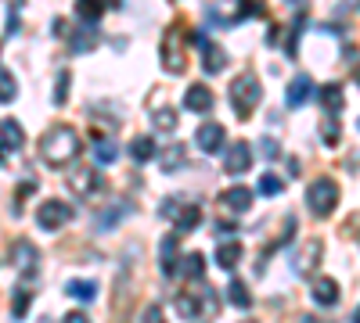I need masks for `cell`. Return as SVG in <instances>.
Masks as SVG:
<instances>
[{
  "label": "cell",
  "instance_id": "1",
  "mask_svg": "<svg viewBox=\"0 0 360 323\" xmlns=\"http://www.w3.org/2000/svg\"><path fill=\"white\" fill-rule=\"evenodd\" d=\"M40 155L47 166H65L80 155V133H76L72 126H54L47 129L43 140H40Z\"/></svg>",
  "mask_w": 360,
  "mask_h": 323
},
{
  "label": "cell",
  "instance_id": "2",
  "mask_svg": "<svg viewBox=\"0 0 360 323\" xmlns=\"http://www.w3.org/2000/svg\"><path fill=\"white\" fill-rule=\"evenodd\" d=\"M227 97H231V104H234V115H238V119H248V115H253V108L263 101V87H260L256 76L245 72V76H234V79H231Z\"/></svg>",
  "mask_w": 360,
  "mask_h": 323
},
{
  "label": "cell",
  "instance_id": "3",
  "mask_svg": "<svg viewBox=\"0 0 360 323\" xmlns=\"http://www.w3.org/2000/svg\"><path fill=\"white\" fill-rule=\"evenodd\" d=\"M306 205H310V212H314L317 219L332 216L335 205H339V183L332 180V176L314 180V183H310V190H306Z\"/></svg>",
  "mask_w": 360,
  "mask_h": 323
},
{
  "label": "cell",
  "instance_id": "4",
  "mask_svg": "<svg viewBox=\"0 0 360 323\" xmlns=\"http://www.w3.org/2000/svg\"><path fill=\"white\" fill-rule=\"evenodd\" d=\"M195 47H198V54H202V65H206V76H220L227 69V51L220 43H213L206 32H195Z\"/></svg>",
  "mask_w": 360,
  "mask_h": 323
},
{
  "label": "cell",
  "instance_id": "5",
  "mask_svg": "<svg viewBox=\"0 0 360 323\" xmlns=\"http://www.w3.org/2000/svg\"><path fill=\"white\" fill-rule=\"evenodd\" d=\"M72 219V205L69 201H58V198H47L40 208H36V223L40 230H61Z\"/></svg>",
  "mask_w": 360,
  "mask_h": 323
},
{
  "label": "cell",
  "instance_id": "6",
  "mask_svg": "<svg viewBox=\"0 0 360 323\" xmlns=\"http://www.w3.org/2000/svg\"><path fill=\"white\" fill-rule=\"evenodd\" d=\"M321 241H306V245H299V252L292 255V269H295V277H310L317 266H321Z\"/></svg>",
  "mask_w": 360,
  "mask_h": 323
},
{
  "label": "cell",
  "instance_id": "7",
  "mask_svg": "<svg viewBox=\"0 0 360 323\" xmlns=\"http://www.w3.org/2000/svg\"><path fill=\"white\" fill-rule=\"evenodd\" d=\"M69 187L80 194V198H90V194H98L105 183H101V172L94 169V166H76L69 172Z\"/></svg>",
  "mask_w": 360,
  "mask_h": 323
},
{
  "label": "cell",
  "instance_id": "8",
  "mask_svg": "<svg viewBox=\"0 0 360 323\" xmlns=\"http://www.w3.org/2000/svg\"><path fill=\"white\" fill-rule=\"evenodd\" d=\"M162 69L173 76H180L187 69V54H184V43L177 32H166V40H162Z\"/></svg>",
  "mask_w": 360,
  "mask_h": 323
},
{
  "label": "cell",
  "instance_id": "9",
  "mask_svg": "<svg viewBox=\"0 0 360 323\" xmlns=\"http://www.w3.org/2000/svg\"><path fill=\"white\" fill-rule=\"evenodd\" d=\"M159 269H162V277H177L180 273V241L173 234H166L159 241Z\"/></svg>",
  "mask_w": 360,
  "mask_h": 323
},
{
  "label": "cell",
  "instance_id": "10",
  "mask_svg": "<svg viewBox=\"0 0 360 323\" xmlns=\"http://www.w3.org/2000/svg\"><path fill=\"white\" fill-rule=\"evenodd\" d=\"M248 166H253V148H248L245 140H234L224 155V169L231 176H242V172H248Z\"/></svg>",
  "mask_w": 360,
  "mask_h": 323
},
{
  "label": "cell",
  "instance_id": "11",
  "mask_svg": "<svg viewBox=\"0 0 360 323\" xmlns=\"http://www.w3.org/2000/svg\"><path fill=\"white\" fill-rule=\"evenodd\" d=\"M195 144H198L202 155H216V151L224 148V126H220V122L198 126V129H195Z\"/></svg>",
  "mask_w": 360,
  "mask_h": 323
},
{
  "label": "cell",
  "instance_id": "12",
  "mask_svg": "<svg viewBox=\"0 0 360 323\" xmlns=\"http://www.w3.org/2000/svg\"><path fill=\"white\" fill-rule=\"evenodd\" d=\"M220 208H224V212H231V216L248 212V208H253V190H248V187H231V190H224L220 194Z\"/></svg>",
  "mask_w": 360,
  "mask_h": 323
},
{
  "label": "cell",
  "instance_id": "13",
  "mask_svg": "<svg viewBox=\"0 0 360 323\" xmlns=\"http://www.w3.org/2000/svg\"><path fill=\"white\" fill-rule=\"evenodd\" d=\"M191 287L195 291H180V295H177V313L184 316V320H198L202 316V291H206V284H202V280H191Z\"/></svg>",
  "mask_w": 360,
  "mask_h": 323
},
{
  "label": "cell",
  "instance_id": "14",
  "mask_svg": "<svg viewBox=\"0 0 360 323\" xmlns=\"http://www.w3.org/2000/svg\"><path fill=\"white\" fill-rule=\"evenodd\" d=\"M213 90L206 87V83H191L184 90V108H191V111H202V115H206V111H213Z\"/></svg>",
  "mask_w": 360,
  "mask_h": 323
},
{
  "label": "cell",
  "instance_id": "15",
  "mask_svg": "<svg viewBox=\"0 0 360 323\" xmlns=\"http://www.w3.org/2000/svg\"><path fill=\"white\" fill-rule=\"evenodd\" d=\"M310 298H314L321 309H332V305L339 302V284L332 277H317L314 287H310Z\"/></svg>",
  "mask_w": 360,
  "mask_h": 323
},
{
  "label": "cell",
  "instance_id": "16",
  "mask_svg": "<svg viewBox=\"0 0 360 323\" xmlns=\"http://www.w3.org/2000/svg\"><path fill=\"white\" fill-rule=\"evenodd\" d=\"M310 93H314V83H310V76H295L292 83H288V90H285V104H288V108H303Z\"/></svg>",
  "mask_w": 360,
  "mask_h": 323
},
{
  "label": "cell",
  "instance_id": "17",
  "mask_svg": "<svg viewBox=\"0 0 360 323\" xmlns=\"http://www.w3.org/2000/svg\"><path fill=\"white\" fill-rule=\"evenodd\" d=\"M116 158H119V144L105 133H94V162L98 166H112Z\"/></svg>",
  "mask_w": 360,
  "mask_h": 323
},
{
  "label": "cell",
  "instance_id": "18",
  "mask_svg": "<svg viewBox=\"0 0 360 323\" xmlns=\"http://www.w3.org/2000/svg\"><path fill=\"white\" fill-rule=\"evenodd\" d=\"M11 258H14V266H19L22 273H33L36 263H40V252L29 245V241H19V245L11 248Z\"/></svg>",
  "mask_w": 360,
  "mask_h": 323
},
{
  "label": "cell",
  "instance_id": "19",
  "mask_svg": "<svg viewBox=\"0 0 360 323\" xmlns=\"http://www.w3.org/2000/svg\"><path fill=\"white\" fill-rule=\"evenodd\" d=\"M151 122H155V129H159V133H173L180 119H177V111L169 108V104L155 101V104H151Z\"/></svg>",
  "mask_w": 360,
  "mask_h": 323
},
{
  "label": "cell",
  "instance_id": "20",
  "mask_svg": "<svg viewBox=\"0 0 360 323\" xmlns=\"http://www.w3.org/2000/svg\"><path fill=\"white\" fill-rule=\"evenodd\" d=\"M105 4H112V0H76V19L94 29L98 19H101V11H105Z\"/></svg>",
  "mask_w": 360,
  "mask_h": 323
},
{
  "label": "cell",
  "instance_id": "21",
  "mask_svg": "<svg viewBox=\"0 0 360 323\" xmlns=\"http://www.w3.org/2000/svg\"><path fill=\"white\" fill-rule=\"evenodd\" d=\"M227 302L234 305V309H253V295H248L245 280L234 277V273H231V280H227Z\"/></svg>",
  "mask_w": 360,
  "mask_h": 323
},
{
  "label": "cell",
  "instance_id": "22",
  "mask_svg": "<svg viewBox=\"0 0 360 323\" xmlns=\"http://www.w3.org/2000/svg\"><path fill=\"white\" fill-rule=\"evenodd\" d=\"M22 126L19 122H14V119H4V122H0V148H4V151H19L22 148Z\"/></svg>",
  "mask_w": 360,
  "mask_h": 323
},
{
  "label": "cell",
  "instance_id": "23",
  "mask_svg": "<svg viewBox=\"0 0 360 323\" xmlns=\"http://www.w3.org/2000/svg\"><path fill=\"white\" fill-rule=\"evenodd\" d=\"M317 101L324 104V111H328V115H335V111L342 108V87H339V83H328V87H321V90H317Z\"/></svg>",
  "mask_w": 360,
  "mask_h": 323
},
{
  "label": "cell",
  "instance_id": "24",
  "mask_svg": "<svg viewBox=\"0 0 360 323\" xmlns=\"http://www.w3.org/2000/svg\"><path fill=\"white\" fill-rule=\"evenodd\" d=\"M130 158L137 162V166L151 162V158H155V140H151V137H134V140H130Z\"/></svg>",
  "mask_w": 360,
  "mask_h": 323
},
{
  "label": "cell",
  "instance_id": "25",
  "mask_svg": "<svg viewBox=\"0 0 360 323\" xmlns=\"http://www.w3.org/2000/svg\"><path fill=\"white\" fill-rule=\"evenodd\" d=\"M180 273L187 280H202L206 277V258H202V252H191V255H184V263H180Z\"/></svg>",
  "mask_w": 360,
  "mask_h": 323
},
{
  "label": "cell",
  "instance_id": "26",
  "mask_svg": "<svg viewBox=\"0 0 360 323\" xmlns=\"http://www.w3.org/2000/svg\"><path fill=\"white\" fill-rule=\"evenodd\" d=\"M216 263H220V269H234V266H238L242 263V245H234V241H231V245H220V248H216Z\"/></svg>",
  "mask_w": 360,
  "mask_h": 323
},
{
  "label": "cell",
  "instance_id": "27",
  "mask_svg": "<svg viewBox=\"0 0 360 323\" xmlns=\"http://www.w3.org/2000/svg\"><path fill=\"white\" fill-rule=\"evenodd\" d=\"M202 223V205H184L180 212H177V230H195V226Z\"/></svg>",
  "mask_w": 360,
  "mask_h": 323
},
{
  "label": "cell",
  "instance_id": "28",
  "mask_svg": "<svg viewBox=\"0 0 360 323\" xmlns=\"http://www.w3.org/2000/svg\"><path fill=\"white\" fill-rule=\"evenodd\" d=\"M14 93H19V83L11 79L8 69H0V104H11V101H14Z\"/></svg>",
  "mask_w": 360,
  "mask_h": 323
},
{
  "label": "cell",
  "instance_id": "29",
  "mask_svg": "<svg viewBox=\"0 0 360 323\" xmlns=\"http://www.w3.org/2000/svg\"><path fill=\"white\" fill-rule=\"evenodd\" d=\"M65 291H69L72 298H83V302H90L94 295H98V287H94L90 280H69V284H65Z\"/></svg>",
  "mask_w": 360,
  "mask_h": 323
},
{
  "label": "cell",
  "instance_id": "30",
  "mask_svg": "<svg viewBox=\"0 0 360 323\" xmlns=\"http://www.w3.org/2000/svg\"><path fill=\"white\" fill-rule=\"evenodd\" d=\"M69 47H72V54L90 51V47H94V29H87V32H69Z\"/></svg>",
  "mask_w": 360,
  "mask_h": 323
},
{
  "label": "cell",
  "instance_id": "31",
  "mask_svg": "<svg viewBox=\"0 0 360 323\" xmlns=\"http://www.w3.org/2000/svg\"><path fill=\"white\" fill-rule=\"evenodd\" d=\"M256 190L263 194V198H277V194H281V180H277L274 172H263V176H260V187H256Z\"/></svg>",
  "mask_w": 360,
  "mask_h": 323
},
{
  "label": "cell",
  "instance_id": "32",
  "mask_svg": "<svg viewBox=\"0 0 360 323\" xmlns=\"http://www.w3.org/2000/svg\"><path fill=\"white\" fill-rule=\"evenodd\" d=\"M69 87H72V76H69V72H58V83H54V104H65V101H69Z\"/></svg>",
  "mask_w": 360,
  "mask_h": 323
},
{
  "label": "cell",
  "instance_id": "33",
  "mask_svg": "<svg viewBox=\"0 0 360 323\" xmlns=\"http://www.w3.org/2000/svg\"><path fill=\"white\" fill-rule=\"evenodd\" d=\"M180 166H184V148L173 144V148H166V155H162V169H180Z\"/></svg>",
  "mask_w": 360,
  "mask_h": 323
},
{
  "label": "cell",
  "instance_id": "34",
  "mask_svg": "<svg viewBox=\"0 0 360 323\" xmlns=\"http://www.w3.org/2000/svg\"><path fill=\"white\" fill-rule=\"evenodd\" d=\"M339 133H342V129H339L335 115H328V122H324V129H321V137H324L328 148H335V144H339Z\"/></svg>",
  "mask_w": 360,
  "mask_h": 323
},
{
  "label": "cell",
  "instance_id": "35",
  "mask_svg": "<svg viewBox=\"0 0 360 323\" xmlns=\"http://www.w3.org/2000/svg\"><path fill=\"white\" fill-rule=\"evenodd\" d=\"M140 323H166L162 305H145V309H140Z\"/></svg>",
  "mask_w": 360,
  "mask_h": 323
},
{
  "label": "cell",
  "instance_id": "36",
  "mask_svg": "<svg viewBox=\"0 0 360 323\" xmlns=\"http://www.w3.org/2000/svg\"><path fill=\"white\" fill-rule=\"evenodd\" d=\"M25 305H29V291L19 287V291H14V309H11L14 320H22V316H25Z\"/></svg>",
  "mask_w": 360,
  "mask_h": 323
},
{
  "label": "cell",
  "instance_id": "37",
  "mask_svg": "<svg viewBox=\"0 0 360 323\" xmlns=\"http://www.w3.org/2000/svg\"><path fill=\"white\" fill-rule=\"evenodd\" d=\"M119 212H123V208H108V212L101 216V223H98V226H101V230H108L112 223H119Z\"/></svg>",
  "mask_w": 360,
  "mask_h": 323
},
{
  "label": "cell",
  "instance_id": "38",
  "mask_svg": "<svg viewBox=\"0 0 360 323\" xmlns=\"http://www.w3.org/2000/svg\"><path fill=\"white\" fill-rule=\"evenodd\" d=\"M61 323H90V316H87L83 309H72V313L61 316Z\"/></svg>",
  "mask_w": 360,
  "mask_h": 323
},
{
  "label": "cell",
  "instance_id": "39",
  "mask_svg": "<svg viewBox=\"0 0 360 323\" xmlns=\"http://www.w3.org/2000/svg\"><path fill=\"white\" fill-rule=\"evenodd\" d=\"M36 190V180H22L19 183V198H25V194H33Z\"/></svg>",
  "mask_w": 360,
  "mask_h": 323
},
{
  "label": "cell",
  "instance_id": "40",
  "mask_svg": "<svg viewBox=\"0 0 360 323\" xmlns=\"http://www.w3.org/2000/svg\"><path fill=\"white\" fill-rule=\"evenodd\" d=\"M177 212H180L177 201H162V216H173V219H177Z\"/></svg>",
  "mask_w": 360,
  "mask_h": 323
},
{
  "label": "cell",
  "instance_id": "41",
  "mask_svg": "<svg viewBox=\"0 0 360 323\" xmlns=\"http://www.w3.org/2000/svg\"><path fill=\"white\" fill-rule=\"evenodd\" d=\"M263 155L274 158V155H277V144H274V140H263Z\"/></svg>",
  "mask_w": 360,
  "mask_h": 323
},
{
  "label": "cell",
  "instance_id": "42",
  "mask_svg": "<svg viewBox=\"0 0 360 323\" xmlns=\"http://www.w3.org/2000/svg\"><path fill=\"white\" fill-rule=\"evenodd\" d=\"M4 4H8V8H22V4H25V0H4Z\"/></svg>",
  "mask_w": 360,
  "mask_h": 323
},
{
  "label": "cell",
  "instance_id": "43",
  "mask_svg": "<svg viewBox=\"0 0 360 323\" xmlns=\"http://www.w3.org/2000/svg\"><path fill=\"white\" fill-rule=\"evenodd\" d=\"M353 323H360V309H357V313H353Z\"/></svg>",
  "mask_w": 360,
  "mask_h": 323
},
{
  "label": "cell",
  "instance_id": "44",
  "mask_svg": "<svg viewBox=\"0 0 360 323\" xmlns=\"http://www.w3.org/2000/svg\"><path fill=\"white\" fill-rule=\"evenodd\" d=\"M0 158H4V148H0Z\"/></svg>",
  "mask_w": 360,
  "mask_h": 323
},
{
  "label": "cell",
  "instance_id": "45",
  "mask_svg": "<svg viewBox=\"0 0 360 323\" xmlns=\"http://www.w3.org/2000/svg\"><path fill=\"white\" fill-rule=\"evenodd\" d=\"M40 323H51V320H40Z\"/></svg>",
  "mask_w": 360,
  "mask_h": 323
},
{
  "label": "cell",
  "instance_id": "46",
  "mask_svg": "<svg viewBox=\"0 0 360 323\" xmlns=\"http://www.w3.org/2000/svg\"><path fill=\"white\" fill-rule=\"evenodd\" d=\"M292 4H299V0H292Z\"/></svg>",
  "mask_w": 360,
  "mask_h": 323
},
{
  "label": "cell",
  "instance_id": "47",
  "mask_svg": "<svg viewBox=\"0 0 360 323\" xmlns=\"http://www.w3.org/2000/svg\"><path fill=\"white\" fill-rule=\"evenodd\" d=\"M357 126H360V122H357Z\"/></svg>",
  "mask_w": 360,
  "mask_h": 323
}]
</instances>
